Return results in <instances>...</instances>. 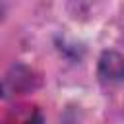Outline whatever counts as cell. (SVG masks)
Listing matches in <instances>:
<instances>
[{
    "label": "cell",
    "mask_w": 124,
    "mask_h": 124,
    "mask_svg": "<svg viewBox=\"0 0 124 124\" xmlns=\"http://www.w3.org/2000/svg\"><path fill=\"white\" fill-rule=\"evenodd\" d=\"M39 85V78L35 76L33 70L17 64L14 66L0 81V95L2 97H16L27 91H33Z\"/></svg>",
    "instance_id": "6da1fadb"
},
{
    "label": "cell",
    "mask_w": 124,
    "mask_h": 124,
    "mask_svg": "<svg viewBox=\"0 0 124 124\" xmlns=\"http://www.w3.org/2000/svg\"><path fill=\"white\" fill-rule=\"evenodd\" d=\"M99 79L105 85H118L124 81V58L116 50H105L99 58Z\"/></svg>",
    "instance_id": "7a4b0ae2"
},
{
    "label": "cell",
    "mask_w": 124,
    "mask_h": 124,
    "mask_svg": "<svg viewBox=\"0 0 124 124\" xmlns=\"http://www.w3.org/2000/svg\"><path fill=\"white\" fill-rule=\"evenodd\" d=\"M4 124H43V118H41V112L37 107L19 105L8 112Z\"/></svg>",
    "instance_id": "3957f363"
}]
</instances>
